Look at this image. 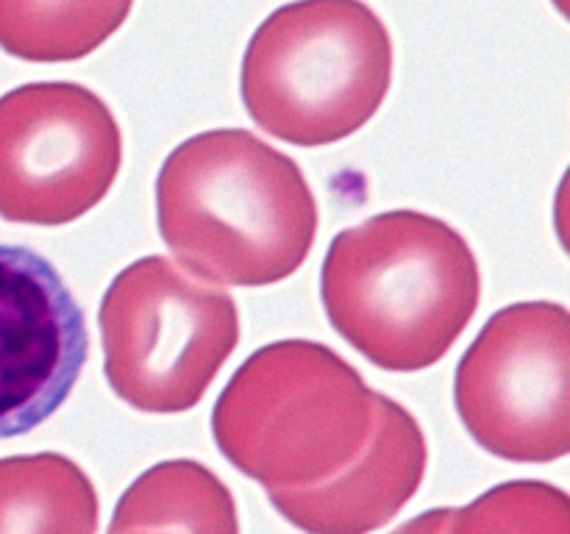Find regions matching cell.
Returning a JSON list of instances; mask_svg holds the SVG:
<instances>
[{
  "label": "cell",
  "mask_w": 570,
  "mask_h": 534,
  "mask_svg": "<svg viewBox=\"0 0 570 534\" xmlns=\"http://www.w3.org/2000/svg\"><path fill=\"white\" fill-rule=\"evenodd\" d=\"M167 248L206 281L271 287L293 276L317 234V200L282 150L243 128L189 137L156 178Z\"/></svg>",
  "instance_id": "6da1fadb"
},
{
  "label": "cell",
  "mask_w": 570,
  "mask_h": 534,
  "mask_svg": "<svg viewBox=\"0 0 570 534\" xmlns=\"http://www.w3.org/2000/svg\"><path fill=\"white\" fill-rule=\"evenodd\" d=\"M321 298L334 332L365 359L415 373L443 359L473 320L482 273L456 228L395 209L332 239Z\"/></svg>",
  "instance_id": "7a4b0ae2"
},
{
  "label": "cell",
  "mask_w": 570,
  "mask_h": 534,
  "mask_svg": "<svg viewBox=\"0 0 570 534\" xmlns=\"http://www.w3.org/2000/svg\"><path fill=\"white\" fill-rule=\"evenodd\" d=\"M376 389L334 348L282 339L254 350L212 412L220 454L267 493L332 482L365 448Z\"/></svg>",
  "instance_id": "3957f363"
},
{
  "label": "cell",
  "mask_w": 570,
  "mask_h": 534,
  "mask_svg": "<svg viewBox=\"0 0 570 534\" xmlns=\"http://www.w3.org/2000/svg\"><path fill=\"white\" fill-rule=\"evenodd\" d=\"M395 50L382 17L362 0H295L250 37L239 95L250 120L301 148L365 128L393 87Z\"/></svg>",
  "instance_id": "277c9868"
},
{
  "label": "cell",
  "mask_w": 570,
  "mask_h": 534,
  "mask_svg": "<svg viewBox=\"0 0 570 534\" xmlns=\"http://www.w3.org/2000/svg\"><path fill=\"white\" fill-rule=\"evenodd\" d=\"M98 323L109 387L150 415L193 409L239 343L232 295L167 256L117 273Z\"/></svg>",
  "instance_id": "5b68a950"
},
{
  "label": "cell",
  "mask_w": 570,
  "mask_h": 534,
  "mask_svg": "<svg viewBox=\"0 0 570 534\" xmlns=\"http://www.w3.org/2000/svg\"><path fill=\"white\" fill-rule=\"evenodd\" d=\"M454 404L468 434L507 462L570 451V315L554 300L499 309L460 359Z\"/></svg>",
  "instance_id": "8992f818"
},
{
  "label": "cell",
  "mask_w": 570,
  "mask_h": 534,
  "mask_svg": "<svg viewBox=\"0 0 570 534\" xmlns=\"http://www.w3.org/2000/svg\"><path fill=\"white\" fill-rule=\"evenodd\" d=\"M122 134L109 103L72 81L22 83L0 98V217L65 226L109 195Z\"/></svg>",
  "instance_id": "52a82bcc"
},
{
  "label": "cell",
  "mask_w": 570,
  "mask_h": 534,
  "mask_svg": "<svg viewBox=\"0 0 570 534\" xmlns=\"http://www.w3.org/2000/svg\"><path fill=\"white\" fill-rule=\"evenodd\" d=\"M89 356L83 312L53 261L0 245V439L42 426Z\"/></svg>",
  "instance_id": "ba28073f"
},
{
  "label": "cell",
  "mask_w": 570,
  "mask_h": 534,
  "mask_svg": "<svg viewBox=\"0 0 570 534\" xmlns=\"http://www.w3.org/2000/svg\"><path fill=\"white\" fill-rule=\"evenodd\" d=\"M426 465L421 423L399 400L376 393L373 432L356 462L321 487L267 493V498L304 534H371L415 498Z\"/></svg>",
  "instance_id": "9c48e42d"
},
{
  "label": "cell",
  "mask_w": 570,
  "mask_h": 534,
  "mask_svg": "<svg viewBox=\"0 0 570 534\" xmlns=\"http://www.w3.org/2000/svg\"><path fill=\"white\" fill-rule=\"evenodd\" d=\"M239 534L237 504L220 476L193 459H167L148 467L120 495L109 534Z\"/></svg>",
  "instance_id": "30bf717a"
},
{
  "label": "cell",
  "mask_w": 570,
  "mask_h": 534,
  "mask_svg": "<svg viewBox=\"0 0 570 534\" xmlns=\"http://www.w3.org/2000/svg\"><path fill=\"white\" fill-rule=\"evenodd\" d=\"M98 493L70 456L0 459V534H98Z\"/></svg>",
  "instance_id": "8fae6325"
},
{
  "label": "cell",
  "mask_w": 570,
  "mask_h": 534,
  "mask_svg": "<svg viewBox=\"0 0 570 534\" xmlns=\"http://www.w3.org/2000/svg\"><path fill=\"white\" fill-rule=\"evenodd\" d=\"M134 0H0V48L37 65L78 61L109 42Z\"/></svg>",
  "instance_id": "7c38bea8"
},
{
  "label": "cell",
  "mask_w": 570,
  "mask_h": 534,
  "mask_svg": "<svg viewBox=\"0 0 570 534\" xmlns=\"http://www.w3.org/2000/svg\"><path fill=\"white\" fill-rule=\"evenodd\" d=\"M445 534H570L568 493L538 478L495 484L454 510Z\"/></svg>",
  "instance_id": "4fadbf2b"
},
{
  "label": "cell",
  "mask_w": 570,
  "mask_h": 534,
  "mask_svg": "<svg viewBox=\"0 0 570 534\" xmlns=\"http://www.w3.org/2000/svg\"><path fill=\"white\" fill-rule=\"evenodd\" d=\"M451 515H454V510H449V506L429 510V512H423V515L406 521L404 526L395 528L393 534H445L449 532Z\"/></svg>",
  "instance_id": "5bb4252c"
},
{
  "label": "cell",
  "mask_w": 570,
  "mask_h": 534,
  "mask_svg": "<svg viewBox=\"0 0 570 534\" xmlns=\"http://www.w3.org/2000/svg\"><path fill=\"white\" fill-rule=\"evenodd\" d=\"M120 534H173V532H120Z\"/></svg>",
  "instance_id": "9a60e30c"
},
{
  "label": "cell",
  "mask_w": 570,
  "mask_h": 534,
  "mask_svg": "<svg viewBox=\"0 0 570 534\" xmlns=\"http://www.w3.org/2000/svg\"><path fill=\"white\" fill-rule=\"evenodd\" d=\"M554 3H557V6H560V9H562V11H566V0H554Z\"/></svg>",
  "instance_id": "2e32d148"
}]
</instances>
